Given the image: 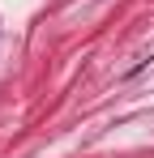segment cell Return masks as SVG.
I'll return each mask as SVG.
<instances>
[]
</instances>
